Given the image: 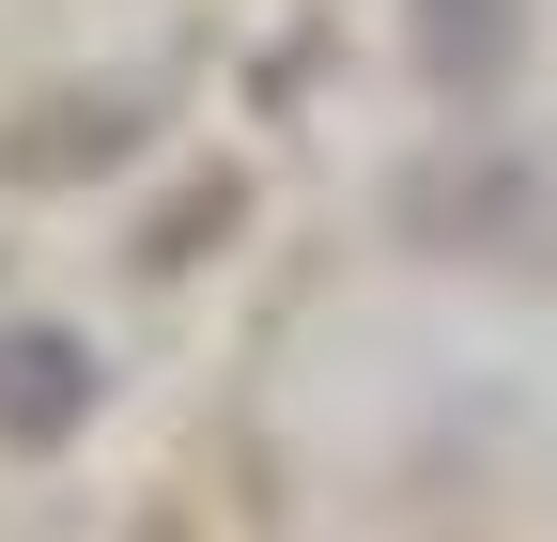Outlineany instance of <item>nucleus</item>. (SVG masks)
Returning a JSON list of instances; mask_svg holds the SVG:
<instances>
[{
  "instance_id": "1",
  "label": "nucleus",
  "mask_w": 557,
  "mask_h": 542,
  "mask_svg": "<svg viewBox=\"0 0 557 542\" xmlns=\"http://www.w3.org/2000/svg\"><path fill=\"white\" fill-rule=\"evenodd\" d=\"M78 419H94V342L16 310V325H0V449H62Z\"/></svg>"
},
{
  "instance_id": "2",
  "label": "nucleus",
  "mask_w": 557,
  "mask_h": 542,
  "mask_svg": "<svg viewBox=\"0 0 557 542\" xmlns=\"http://www.w3.org/2000/svg\"><path fill=\"white\" fill-rule=\"evenodd\" d=\"M418 62H434L449 94H496L527 62V0H418Z\"/></svg>"
}]
</instances>
